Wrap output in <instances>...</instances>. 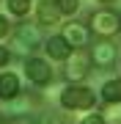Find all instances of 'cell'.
Returning a JSON list of instances; mask_svg holds the SVG:
<instances>
[{
    "label": "cell",
    "mask_w": 121,
    "mask_h": 124,
    "mask_svg": "<svg viewBox=\"0 0 121 124\" xmlns=\"http://www.w3.org/2000/svg\"><path fill=\"white\" fill-rule=\"evenodd\" d=\"M88 28L102 39H110V36L121 33V14L113 8H99L88 17Z\"/></svg>",
    "instance_id": "1"
},
{
    "label": "cell",
    "mask_w": 121,
    "mask_h": 124,
    "mask_svg": "<svg viewBox=\"0 0 121 124\" xmlns=\"http://www.w3.org/2000/svg\"><path fill=\"white\" fill-rule=\"evenodd\" d=\"M61 105L66 110H91L96 105V94L88 85H69L61 94Z\"/></svg>",
    "instance_id": "2"
},
{
    "label": "cell",
    "mask_w": 121,
    "mask_h": 124,
    "mask_svg": "<svg viewBox=\"0 0 121 124\" xmlns=\"http://www.w3.org/2000/svg\"><path fill=\"white\" fill-rule=\"evenodd\" d=\"M66 80H72V83H77V80H83V77H88V72H91V53L85 47H77V53H72L66 58Z\"/></svg>",
    "instance_id": "3"
},
{
    "label": "cell",
    "mask_w": 121,
    "mask_h": 124,
    "mask_svg": "<svg viewBox=\"0 0 121 124\" xmlns=\"http://www.w3.org/2000/svg\"><path fill=\"white\" fill-rule=\"evenodd\" d=\"M39 44H44L41 41V33L36 25H19L17 31H14V47H17V53H30V50H36Z\"/></svg>",
    "instance_id": "4"
},
{
    "label": "cell",
    "mask_w": 121,
    "mask_h": 124,
    "mask_svg": "<svg viewBox=\"0 0 121 124\" xmlns=\"http://www.w3.org/2000/svg\"><path fill=\"white\" fill-rule=\"evenodd\" d=\"M25 75H28L30 83L47 85L52 80V66H50L44 58H25Z\"/></svg>",
    "instance_id": "5"
},
{
    "label": "cell",
    "mask_w": 121,
    "mask_h": 124,
    "mask_svg": "<svg viewBox=\"0 0 121 124\" xmlns=\"http://www.w3.org/2000/svg\"><path fill=\"white\" fill-rule=\"evenodd\" d=\"M61 36H63L72 47H88V41H91V28L85 25V22H66V28H63Z\"/></svg>",
    "instance_id": "6"
},
{
    "label": "cell",
    "mask_w": 121,
    "mask_h": 124,
    "mask_svg": "<svg viewBox=\"0 0 121 124\" xmlns=\"http://www.w3.org/2000/svg\"><path fill=\"white\" fill-rule=\"evenodd\" d=\"M91 61L96 63L99 69H107V66H113L116 63V44L113 41H96L94 44V53H91Z\"/></svg>",
    "instance_id": "7"
},
{
    "label": "cell",
    "mask_w": 121,
    "mask_h": 124,
    "mask_svg": "<svg viewBox=\"0 0 121 124\" xmlns=\"http://www.w3.org/2000/svg\"><path fill=\"white\" fill-rule=\"evenodd\" d=\"M44 50H47V55L52 58V61H66V58L72 55V44H69L63 36H50L44 41Z\"/></svg>",
    "instance_id": "8"
},
{
    "label": "cell",
    "mask_w": 121,
    "mask_h": 124,
    "mask_svg": "<svg viewBox=\"0 0 121 124\" xmlns=\"http://www.w3.org/2000/svg\"><path fill=\"white\" fill-rule=\"evenodd\" d=\"M19 97V77L14 75V72H3L0 75V99L11 102Z\"/></svg>",
    "instance_id": "9"
},
{
    "label": "cell",
    "mask_w": 121,
    "mask_h": 124,
    "mask_svg": "<svg viewBox=\"0 0 121 124\" xmlns=\"http://www.w3.org/2000/svg\"><path fill=\"white\" fill-rule=\"evenodd\" d=\"M39 22L41 25H58L61 22V11H58V6H55L52 0H41V6H39Z\"/></svg>",
    "instance_id": "10"
},
{
    "label": "cell",
    "mask_w": 121,
    "mask_h": 124,
    "mask_svg": "<svg viewBox=\"0 0 121 124\" xmlns=\"http://www.w3.org/2000/svg\"><path fill=\"white\" fill-rule=\"evenodd\" d=\"M102 99L110 102V105L121 102V80L118 77H113V80H107V83L102 85Z\"/></svg>",
    "instance_id": "11"
},
{
    "label": "cell",
    "mask_w": 121,
    "mask_h": 124,
    "mask_svg": "<svg viewBox=\"0 0 121 124\" xmlns=\"http://www.w3.org/2000/svg\"><path fill=\"white\" fill-rule=\"evenodd\" d=\"M28 124H61V116L52 113V110H39L28 119Z\"/></svg>",
    "instance_id": "12"
},
{
    "label": "cell",
    "mask_w": 121,
    "mask_h": 124,
    "mask_svg": "<svg viewBox=\"0 0 121 124\" xmlns=\"http://www.w3.org/2000/svg\"><path fill=\"white\" fill-rule=\"evenodd\" d=\"M8 11L14 17H25L30 11V0H8Z\"/></svg>",
    "instance_id": "13"
},
{
    "label": "cell",
    "mask_w": 121,
    "mask_h": 124,
    "mask_svg": "<svg viewBox=\"0 0 121 124\" xmlns=\"http://www.w3.org/2000/svg\"><path fill=\"white\" fill-rule=\"evenodd\" d=\"M55 6H58L61 14H66V17H72V14L80 8V0H52Z\"/></svg>",
    "instance_id": "14"
},
{
    "label": "cell",
    "mask_w": 121,
    "mask_h": 124,
    "mask_svg": "<svg viewBox=\"0 0 121 124\" xmlns=\"http://www.w3.org/2000/svg\"><path fill=\"white\" fill-rule=\"evenodd\" d=\"M8 61H11V50L8 47H0V69L8 66Z\"/></svg>",
    "instance_id": "15"
},
{
    "label": "cell",
    "mask_w": 121,
    "mask_h": 124,
    "mask_svg": "<svg viewBox=\"0 0 121 124\" xmlns=\"http://www.w3.org/2000/svg\"><path fill=\"white\" fill-rule=\"evenodd\" d=\"M8 31H11L8 19H6V17H0V39H6V36H8Z\"/></svg>",
    "instance_id": "16"
},
{
    "label": "cell",
    "mask_w": 121,
    "mask_h": 124,
    "mask_svg": "<svg viewBox=\"0 0 121 124\" xmlns=\"http://www.w3.org/2000/svg\"><path fill=\"white\" fill-rule=\"evenodd\" d=\"M0 124H6V113L3 110H0Z\"/></svg>",
    "instance_id": "17"
},
{
    "label": "cell",
    "mask_w": 121,
    "mask_h": 124,
    "mask_svg": "<svg viewBox=\"0 0 121 124\" xmlns=\"http://www.w3.org/2000/svg\"><path fill=\"white\" fill-rule=\"evenodd\" d=\"M96 3H105V6H107V3H116V0H96Z\"/></svg>",
    "instance_id": "18"
},
{
    "label": "cell",
    "mask_w": 121,
    "mask_h": 124,
    "mask_svg": "<svg viewBox=\"0 0 121 124\" xmlns=\"http://www.w3.org/2000/svg\"><path fill=\"white\" fill-rule=\"evenodd\" d=\"M77 124H83V121H77Z\"/></svg>",
    "instance_id": "19"
},
{
    "label": "cell",
    "mask_w": 121,
    "mask_h": 124,
    "mask_svg": "<svg viewBox=\"0 0 121 124\" xmlns=\"http://www.w3.org/2000/svg\"><path fill=\"white\" fill-rule=\"evenodd\" d=\"M118 63H121V58H118Z\"/></svg>",
    "instance_id": "20"
}]
</instances>
